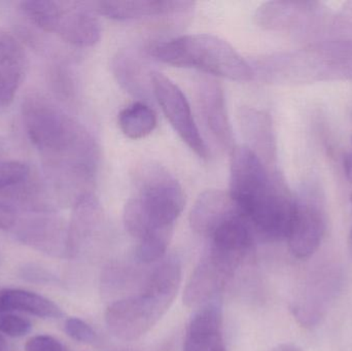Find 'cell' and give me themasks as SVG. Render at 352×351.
Returning <instances> with one entry per match:
<instances>
[{
	"mask_svg": "<svg viewBox=\"0 0 352 351\" xmlns=\"http://www.w3.org/2000/svg\"><path fill=\"white\" fill-rule=\"evenodd\" d=\"M22 120L31 144L43 157L56 181L76 200L91 193L99 162V148L90 132L51 99L32 93L22 103Z\"/></svg>",
	"mask_w": 352,
	"mask_h": 351,
	"instance_id": "1",
	"label": "cell"
},
{
	"mask_svg": "<svg viewBox=\"0 0 352 351\" xmlns=\"http://www.w3.org/2000/svg\"><path fill=\"white\" fill-rule=\"evenodd\" d=\"M135 195L124 207L123 222L138 245L168 249L173 228L184 210V191L162 165L144 163L134 173Z\"/></svg>",
	"mask_w": 352,
	"mask_h": 351,
	"instance_id": "2",
	"label": "cell"
},
{
	"mask_svg": "<svg viewBox=\"0 0 352 351\" xmlns=\"http://www.w3.org/2000/svg\"><path fill=\"white\" fill-rule=\"evenodd\" d=\"M182 280V266L175 257L159 264L133 296L111 303L105 313L109 331L121 340L133 341L148 333L175 300Z\"/></svg>",
	"mask_w": 352,
	"mask_h": 351,
	"instance_id": "3",
	"label": "cell"
},
{
	"mask_svg": "<svg viewBox=\"0 0 352 351\" xmlns=\"http://www.w3.org/2000/svg\"><path fill=\"white\" fill-rule=\"evenodd\" d=\"M148 52L155 59L175 67L194 68L237 82L254 78L250 63L228 41L214 35H182L154 43Z\"/></svg>",
	"mask_w": 352,
	"mask_h": 351,
	"instance_id": "4",
	"label": "cell"
},
{
	"mask_svg": "<svg viewBox=\"0 0 352 351\" xmlns=\"http://www.w3.org/2000/svg\"><path fill=\"white\" fill-rule=\"evenodd\" d=\"M230 154L229 193L242 214L256 223L274 214L289 197L280 179L248 146H236Z\"/></svg>",
	"mask_w": 352,
	"mask_h": 351,
	"instance_id": "5",
	"label": "cell"
},
{
	"mask_svg": "<svg viewBox=\"0 0 352 351\" xmlns=\"http://www.w3.org/2000/svg\"><path fill=\"white\" fill-rule=\"evenodd\" d=\"M153 96L158 101L166 119L180 139L199 158H208V148L192 117L186 95L170 78L160 72H152Z\"/></svg>",
	"mask_w": 352,
	"mask_h": 351,
	"instance_id": "6",
	"label": "cell"
},
{
	"mask_svg": "<svg viewBox=\"0 0 352 351\" xmlns=\"http://www.w3.org/2000/svg\"><path fill=\"white\" fill-rule=\"evenodd\" d=\"M240 262L209 249L188 280L184 302L190 308H201L217 301L231 282Z\"/></svg>",
	"mask_w": 352,
	"mask_h": 351,
	"instance_id": "7",
	"label": "cell"
},
{
	"mask_svg": "<svg viewBox=\"0 0 352 351\" xmlns=\"http://www.w3.org/2000/svg\"><path fill=\"white\" fill-rule=\"evenodd\" d=\"M49 32L69 45L89 47L101 38V25L90 2L56 1Z\"/></svg>",
	"mask_w": 352,
	"mask_h": 351,
	"instance_id": "8",
	"label": "cell"
},
{
	"mask_svg": "<svg viewBox=\"0 0 352 351\" xmlns=\"http://www.w3.org/2000/svg\"><path fill=\"white\" fill-rule=\"evenodd\" d=\"M326 228V214L320 203L307 198L295 200L287 237L289 251L294 257L298 259L311 257L320 247Z\"/></svg>",
	"mask_w": 352,
	"mask_h": 351,
	"instance_id": "9",
	"label": "cell"
},
{
	"mask_svg": "<svg viewBox=\"0 0 352 351\" xmlns=\"http://www.w3.org/2000/svg\"><path fill=\"white\" fill-rule=\"evenodd\" d=\"M52 214L53 210H47L22 220L14 233L24 245L52 257L68 259L67 227Z\"/></svg>",
	"mask_w": 352,
	"mask_h": 351,
	"instance_id": "10",
	"label": "cell"
},
{
	"mask_svg": "<svg viewBox=\"0 0 352 351\" xmlns=\"http://www.w3.org/2000/svg\"><path fill=\"white\" fill-rule=\"evenodd\" d=\"M104 212L93 193L80 196L74 203L67 226L68 259L80 256L102 230Z\"/></svg>",
	"mask_w": 352,
	"mask_h": 351,
	"instance_id": "11",
	"label": "cell"
},
{
	"mask_svg": "<svg viewBox=\"0 0 352 351\" xmlns=\"http://www.w3.org/2000/svg\"><path fill=\"white\" fill-rule=\"evenodd\" d=\"M198 93L201 113L207 127L221 148L231 152L236 146L223 88L215 80L205 78L199 84Z\"/></svg>",
	"mask_w": 352,
	"mask_h": 351,
	"instance_id": "12",
	"label": "cell"
},
{
	"mask_svg": "<svg viewBox=\"0 0 352 351\" xmlns=\"http://www.w3.org/2000/svg\"><path fill=\"white\" fill-rule=\"evenodd\" d=\"M184 351H227L219 303H209L197 311L186 330Z\"/></svg>",
	"mask_w": 352,
	"mask_h": 351,
	"instance_id": "13",
	"label": "cell"
},
{
	"mask_svg": "<svg viewBox=\"0 0 352 351\" xmlns=\"http://www.w3.org/2000/svg\"><path fill=\"white\" fill-rule=\"evenodd\" d=\"M26 55L18 39L0 28V107L8 106L26 71Z\"/></svg>",
	"mask_w": 352,
	"mask_h": 351,
	"instance_id": "14",
	"label": "cell"
},
{
	"mask_svg": "<svg viewBox=\"0 0 352 351\" xmlns=\"http://www.w3.org/2000/svg\"><path fill=\"white\" fill-rule=\"evenodd\" d=\"M339 274L336 271L324 272L318 275L308 286L303 298L294 305L296 319L306 327H312L320 321L326 313L328 305L335 298L340 286Z\"/></svg>",
	"mask_w": 352,
	"mask_h": 351,
	"instance_id": "15",
	"label": "cell"
},
{
	"mask_svg": "<svg viewBox=\"0 0 352 351\" xmlns=\"http://www.w3.org/2000/svg\"><path fill=\"white\" fill-rule=\"evenodd\" d=\"M96 14L113 20L126 21L144 16H163L184 12L194 5L192 2L161 1V0H133V1L90 2Z\"/></svg>",
	"mask_w": 352,
	"mask_h": 351,
	"instance_id": "16",
	"label": "cell"
},
{
	"mask_svg": "<svg viewBox=\"0 0 352 351\" xmlns=\"http://www.w3.org/2000/svg\"><path fill=\"white\" fill-rule=\"evenodd\" d=\"M239 210L230 193L208 190L201 194L192 208L190 226L195 232L209 236L221 223Z\"/></svg>",
	"mask_w": 352,
	"mask_h": 351,
	"instance_id": "17",
	"label": "cell"
},
{
	"mask_svg": "<svg viewBox=\"0 0 352 351\" xmlns=\"http://www.w3.org/2000/svg\"><path fill=\"white\" fill-rule=\"evenodd\" d=\"M21 311L41 319H60L61 309L53 301L29 291L8 288L0 291V315Z\"/></svg>",
	"mask_w": 352,
	"mask_h": 351,
	"instance_id": "18",
	"label": "cell"
},
{
	"mask_svg": "<svg viewBox=\"0 0 352 351\" xmlns=\"http://www.w3.org/2000/svg\"><path fill=\"white\" fill-rule=\"evenodd\" d=\"M113 70L118 82L133 96L150 99L153 94L151 74L131 52H120L113 60Z\"/></svg>",
	"mask_w": 352,
	"mask_h": 351,
	"instance_id": "19",
	"label": "cell"
},
{
	"mask_svg": "<svg viewBox=\"0 0 352 351\" xmlns=\"http://www.w3.org/2000/svg\"><path fill=\"white\" fill-rule=\"evenodd\" d=\"M314 6L312 2L270 1L258 8L254 20L265 30L283 31L296 26Z\"/></svg>",
	"mask_w": 352,
	"mask_h": 351,
	"instance_id": "20",
	"label": "cell"
},
{
	"mask_svg": "<svg viewBox=\"0 0 352 351\" xmlns=\"http://www.w3.org/2000/svg\"><path fill=\"white\" fill-rule=\"evenodd\" d=\"M240 127L244 138L248 140V148L264 163V159L272 158L273 140L270 123L266 115L254 109L242 107L239 115Z\"/></svg>",
	"mask_w": 352,
	"mask_h": 351,
	"instance_id": "21",
	"label": "cell"
},
{
	"mask_svg": "<svg viewBox=\"0 0 352 351\" xmlns=\"http://www.w3.org/2000/svg\"><path fill=\"white\" fill-rule=\"evenodd\" d=\"M119 126L126 137L142 139L154 131L157 115L144 101H138L120 113Z\"/></svg>",
	"mask_w": 352,
	"mask_h": 351,
	"instance_id": "22",
	"label": "cell"
},
{
	"mask_svg": "<svg viewBox=\"0 0 352 351\" xmlns=\"http://www.w3.org/2000/svg\"><path fill=\"white\" fill-rule=\"evenodd\" d=\"M29 175L30 168L26 163L14 160L0 161V190L23 185Z\"/></svg>",
	"mask_w": 352,
	"mask_h": 351,
	"instance_id": "23",
	"label": "cell"
},
{
	"mask_svg": "<svg viewBox=\"0 0 352 351\" xmlns=\"http://www.w3.org/2000/svg\"><path fill=\"white\" fill-rule=\"evenodd\" d=\"M30 321L19 315L4 313L0 315V333L12 338H20L31 331Z\"/></svg>",
	"mask_w": 352,
	"mask_h": 351,
	"instance_id": "24",
	"label": "cell"
},
{
	"mask_svg": "<svg viewBox=\"0 0 352 351\" xmlns=\"http://www.w3.org/2000/svg\"><path fill=\"white\" fill-rule=\"evenodd\" d=\"M66 334L80 343H94L98 339L96 332L82 319L70 317L64 326Z\"/></svg>",
	"mask_w": 352,
	"mask_h": 351,
	"instance_id": "25",
	"label": "cell"
},
{
	"mask_svg": "<svg viewBox=\"0 0 352 351\" xmlns=\"http://www.w3.org/2000/svg\"><path fill=\"white\" fill-rule=\"evenodd\" d=\"M26 351H68L67 348L52 336L38 335L30 338L25 344Z\"/></svg>",
	"mask_w": 352,
	"mask_h": 351,
	"instance_id": "26",
	"label": "cell"
},
{
	"mask_svg": "<svg viewBox=\"0 0 352 351\" xmlns=\"http://www.w3.org/2000/svg\"><path fill=\"white\" fill-rule=\"evenodd\" d=\"M18 220L16 210L8 204L0 202V229L8 230L14 228Z\"/></svg>",
	"mask_w": 352,
	"mask_h": 351,
	"instance_id": "27",
	"label": "cell"
},
{
	"mask_svg": "<svg viewBox=\"0 0 352 351\" xmlns=\"http://www.w3.org/2000/svg\"><path fill=\"white\" fill-rule=\"evenodd\" d=\"M271 351H302V350L295 344H281V346H277L276 348Z\"/></svg>",
	"mask_w": 352,
	"mask_h": 351,
	"instance_id": "28",
	"label": "cell"
},
{
	"mask_svg": "<svg viewBox=\"0 0 352 351\" xmlns=\"http://www.w3.org/2000/svg\"><path fill=\"white\" fill-rule=\"evenodd\" d=\"M8 343H6V339L0 335V351H6L8 350Z\"/></svg>",
	"mask_w": 352,
	"mask_h": 351,
	"instance_id": "29",
	"label": "cell"
},
{
	"mask_svg": "<svg viewBox=\"0 0 352 351\" xmlns=\"http://www.w3.org/2000/svg\"><path fill=\"white\" fill-rule=\"evenodd\" d=\"M349 253H351V256L352 257V227L351 232H349Z\"/></svg>",
	"mask_w": 352,
	"mask_h": 351,
	"instance_id": "30",
	"label": "cell"
},
{
	"mask_svg": "<svg viewBox=\"0 0 352 351\" xmlns=\"http://www.w3.org/2000/svg\"><path fill=\"white\" fill-rule=\"evenodd\" d=\"M351 201H352V194H351Z\"/></svg>",
	"mask_w": 352,
	"mask_h": 351,
	"instance_id": "31",
	"label": "cell"
}]
</instances>
